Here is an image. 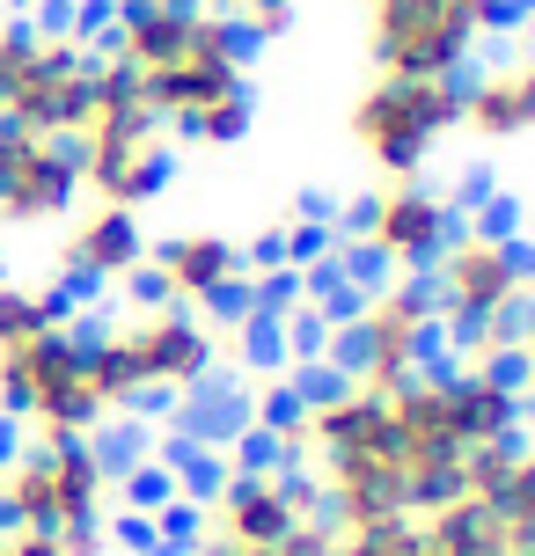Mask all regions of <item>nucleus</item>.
<instances>
[{
  "label": "nucleus",
  "instance_id": "obj_1",
  "mask_svg": "<svg viewBox=\"0 0 535 556\" xmlns=\"http://www.w3.org/2000/svg\"><path fill=\"white\" fill-rule=\"evenodd\" d=\"M147 111L162 117V132H184L191 147H235L257 125L250 96V37L227 23V8H198L184 45L162 66L140 74Z\"/></svg>",
  "mask_w": 535,
  "mask_h": 556
},
{
  "label": "nucleus",
  "instance_id": "obj_2",
  "mask_svg": "<svg viewBox=\"0 0 535 556\" xmlns=\"http://www.w3.org/2000/svg\"><path fill=\"white\" fill-rule=\"evenodd\" d=\"M213 366H221L213 323L170 301H140L125 323L88 337V374H96V395L111 417L140 410L154 395H198L213 381Z\"/></svg>",
  "mask_w": 535,
  "mask_h": 556
},
{
  "label": "nucleus",
  "instance_id": "obj_3",
  "mask_svg": "<svg viewBox=\"0 0 535 556\" xmlns=\"http://www.w3.org/2000/svg\"><path fill=\"white\" fill-rule=\"evenodd\" d=\"M66 147L82 162L88 205L140 213L147 198H162V184H170V132H162V117L147 111L140 74L117 66L111 52H96V88H88V111Z\"/></svg>",
  "mask_w": 535,
  "mask_h": 556
},
{
  "label": "nucleus",
  "instance_id": "obj_4",
  "mask_svg": "<svg viewBox=\"0 0 535 556\" xmlns=\"http://www.w3.org/2000/svg\"><path fill=\"white\" fill-rule=\"evenodd\" d=\"M440 337H448V323L425 293V278H382L345 307V323L331 330V359L345 381L389 395L440 359Z\"/></svg>",
  "mask_w": 535,
  "mask_h": 556
},
{
  "label": "nucleus",
  "instance_id": "obj_5",
  "mask_svg": "<svg viewBox=\"0 0 535 556\" xmlns=\"http://www.w3.org/2000/svg\"><path fill=\"white\" fill-rule=\"evenodd\" d=\"M111 498H117V469L96 440H29L0 462V528L82 534L103 528Z\"/></svg>",
  "mask_w": 535,
  "mask_h": 556
},
{
  "label": "nucleus",
  "instance_id": "obj_6",
  "mask_svg": "<svg viewBox=\"0 0 535 556\" xmlns=\"http://www.w3.org/2000/svg\"><path fill=\"white\" fill-rule=\"evenodd\" d=\"M0 417H15L29 440H96V425L111 410L96 395L88 337L74 323L29 344H0Z\"/></svg>",
  "mask_w": 535,
  "mask_h": 556
},
{
  "label": "nucleus",
  "instance_id": "obj_7",
  "mask_svg": "<svg viewBox=\"0 0 535 556\" xmlns=\"http://www.w3.org/2000/svg\"><path fill=\"white\" fill-rule=\"evenodd\" d=\"M425 293H433L448 330H470V323H492V315H521L535 301V250L499 213L462 220L448 235V250L425 264Z\"/></svg>",
  "mask_w": 535,
  "mask_h": 556
},
{
  "label": "nucleus",
  "instance_id": "obj_8",
  "mask_svg": "<svg viewBox=\"0 0 535 556\" xmlns=\"http://www.w3.org/2000/svg\"><path fill=\"white\" fill-rule=\"evenodd\" d=\"M455 125H462V81H396V74H374L352 96V111H345V139H352V154L374 176H419Z\"/></svg>",
  "mask_w": 535,
  "mask_h": 556
},
{
  "label": "nucleus",
  "instance_id": "obj_9",
  "mask_svg": "<svg viewBox=\"0 0 535 556\" xmlns=\"http://www.w3.org/2000/svg\"><path fill=\"white\" fill-rule=\"evenodd\" d=\"M389 425H396V454H403V483H411V513L462 498V469L477 454V432L462 417L455 366H425L403 389H389Z\"/></svg>",
  "mask_w": 535,
  "mask_h": 556
},
{
  "label": "nucleus",
  "instance_id": "obj_10",
  "mask_svg": "<svg viewBox=\"0 0 535 556\" xmlns=\"http://www.w3.org/2000/svg\"><path fill=\"white\" fill-rule=\"evenodd\" d=\"M366 15V59L396 81H462L492 23L462 0H360Z\"/></svg>",
  "mask_w": 535,
  "mask_h": 556
},
{
  "label": "nucleus",
  "instance_id": "obj_11",
  "mask_svg": "<svg viewBox=\"0 0 535 556\" xmlns=\"http://www.w3.org/2000/svg\"><path fill=\"white\" fill-rule=\"evenodd\" d=\"M88 88H96V45H88V29L29 23V52L15 66L8 96H0V117L8 125H29V132L74 139V125L88 111Z\"/></svg>",
  "mask_w": 535,
  "mask_h": 556
},
{
  "label": "nucleus",
  "instance_id": "obj_12",
  "mask_svg": "<svg viewBox=\"0 0 535 556\" xmlns=\"http://www.w3.org/2000/svg\"><path fill=\"white\" fill-rule=\"evenodd\" d=\"M301 520H315V483L286 462H242L221 469V483L198 498L191 542H279Z\"/></svg>",
  "mask_w": 535,
  "mask_h": 556
},
{
  "label": "nucleus",
  "instance_id": "obj_13",
  "mask_svg": "<svg viewBox=\"0 0 535 556\" xmlns=\"http://www.w3.org/2000/svg\"><path fill=\"white\" fill-rule=\"evenodd\" d=\"M352 227H360V250L374 256V264H389L396 278H425V264L448 250V235L462 227V213H455V198L440 191V184L389 176V184L352 213Z\"/></svg>",
  "mask_w": 535,
  "mask_h": 556
},
{
  "label": "nucleus",
  "instance_id": "obj_14",
  "mask_svg": "<svg viewBox=\"0 0 535 556\" xmlns=\"http://www.w3.org/2000/svg\"><path fill=\"white\" fill-rule=\"evenodd\" d=\"M74 205H82V162H74V147L0 117V227L37 235V227H59Z\"/></svg>",
  "mask_w": 535,
  "mask_h": 556
},
{
  "label": "nucleus",
  "instance_id": "obj_15",
  "mask_svg": "<svg viewBox=\"0 0 535 556\" xmlns=\"http://www.w3.org/2000/svg\"><path fill=\"white\" fill-rule=\"evenodd\" d=\"M125 286H140V301H170V307H235L250 286V256L235 250L213 227H184L170 242H154L147 264Z\"/></svg>",
  "mask_w": 535,
  "mask_h": 556
},
{
  "label": "nucleus",
  "instance_id": "obj_16",
  "mask_svg": "<svg viewBox=\"0 0 535 556\" xmlns=\"http://www.w3.org/2000/svg\"><path fill=\"white\" fill-rule=\"evenodd\" d=\"M147 264L140 213L125 205H74L59 220V286H125Z\"/></svg>",
  "mask_w": 535,
  "mask_h": 556
},
{
  "label": "nucleus",
  "instance_id": "obj_17",
  "mask_svg": "<svg viewBox=\"0 0 535 556\" xmlns=\"http://www.w3.org/2000/svg\"><path fill=\"white\" fill-rule=\"evenodd\" d=\"M462 132H477L484 147H507V139L535 132V52L492 59L462 81Z\"/></svg>",
  "mask_w": 535,
  "mask_h": 556
},
{
  "label": "nucleus",
  "instance_id": "obj_18",
  "mask_svg": "<svg viewBox=\"0 0 535 556\" xmlns=\"http://www.w3.org/2000/svg\"><path fill=\"white\" fill-rule=\"evenodd\" d=\"M419 528H425V556H507L513 549V528L499 520V505L470 498V491L419 513Z\"/></svg>",
  "mask_w": 535,
  "mask_h": 556
},
{
  "label": "nucleus",
  "instance_id": "obj_19",
  "mask_svg": "<svg viewBox=\"0 0 535 556\" xmlns=\"http://www.w3.org/2000/svg\"><path fill=\"white\" fill-rule=\"evenodd\" d=\"M59 323H74V286H0V344H29Z\"/></svg>",
  "mask_w": 535,
  "mask_h": 556
},
{
  "label": "nucleus",
  "instance_id": "obj_20",
  "mask_svg": "<svg viewBox=\"0 0 535 556\" xmlns=\"http://www.w3.org/2000/svg\"><path fill=\"white\" fill-rule=\"evenodd\" d=\"M338 534V528H331ZM331 556H425V528L419 520H374V528H345L331 542Z\"/></svg>",
  "mask_w": 535,
  "mask_h": 556
},
{
  "label": "nucleus",
  "instance_id": "obj_21",
  "mask_svg": "<svg viewBox=\"0 0 535 556\" xmlns=\"http://www.w3.org/2000/svg\"><path fill=\"white\" fill-rule=\"evenodd\" d=\"M331 520L315 513V520H301L294 534H279V542H198V556H331Z\"/></svg>",
  "mask_w": 535,
  "mask_h": 556
},
{
  "label": "nucleus",
  "instance_id": "obj_22",
  "mask_svg": "<svg viewBox=\"0 0 535 556\" xmlns=\"http://www.w3.org/2000/svg\"><path fill=\"white\" fill-rule=\"evenodd\" d=\"M227 23L242 29L250 45H272V37H286L294 29V0H221Z\"/></svg>",
  "mask_w": 535,
  "mask_h": 556
},
{
  "label": "nucleus",
  "instance_id": "obj_23",
  "mask_svg": "<svg viewBox=\"0 0 535 556\" xmlns=\"http://www.w3.org/2000/svg\"><path fill=\"white\" fill-rule=\"evenodd\" d=\"M125 498H133V513H162L176 498V476L170 469H133L125 476Z\"/></svg>",
  "mask_w": 535,
  "mask_h": 556
},
{
  "label": "nucleus",
  "instance_id": "obj_24",
  "mask_svg": "<svg viewBox=\"0 0 535 556\" xmlns=\"http://www.w3.org/2000/svg\"><path fill=\"white\" fill-rule=\"evenodd\" d=\"M0 556H74L66 534H37V528H0Z\"/></svg>",
  "mask_w": 535,
  "mask_h": 556
},
{
  "label": "nucleus",
  "instance_id": "obj_25",
  "mask_svg": "<svg viewBox=\"0 0 535 556\" xmlns=\"http://www.w3.org/2000/svg\"><path fill=\"white\" fill-rule=\"evenodd\" d=\"M286 337H294V352H301V359H309V352H323V344H331V330H323V323H315V307H294V315H286Z\"/></svg>",
  "mask_w": 535,
  "mask_h": 556
},
{
  "label": "nucleus",
  "instance_id": "obj_26",
  "mask_svg": "<svg viewBox=\"0 0 535 556\" xmlns=\"http://www.w3.org/2000/svg\"><path fill=\"white\" fill-rule=\"evenodd\" d=\"M513 366H521V374H513V381H521V389L535 395V301L521 307V344H513Z\"/></svg>",
  "mask_w": 535,
  "mask_h": 556
},
{
  "label": "nucleus",
  "instance_id": "obj_27",
  "mask_svg": "<svg viewBox=\"0 0 535 556\" xmlns=\"http://www.w3.org/2000/svg\"><path fill=\"white\" fill-rule=\"evenodd\" d=\"M462 8H477V15H484V23H492V29H507V23H513V8H521V0H462Z\"/></svg>",
  "mask_w": 535,
  "mask_h": 556
},
{
  "label": "nucleus",
  "instance_id": "obj_28",
  "mask_svg": "<svg viewBox=\"0 0 535 556\" xmlns=\"http://www.w3.org/2000/svg\"><path fill=\"white\" fill-rule=\"evenodd\" d=\"M162 8H221V0H162Z\"/></svg>",
  "mask_w": 535,
  "mask_h": 556
},
{
  "label": "nucleus",
  "instance_id": "obj_29",
  "mask_svg": "<svg viewBox=\"0 0 535 556\" xmlns=\"http://www.w3.org/2000/svg\"><path fill=\"white\" fill-rule=\"evenodd\" d=\"M507 556H535V542H513V549H507Z\"/></svg>",
  "mask_w": 535,
  "mask_h": 556
},
{
  "label": "nucleus",
  "instance_id": "obj_30",
  "mask_svg": "<svg viewBox=\"0 0 535 556\" xmlns=\"http://www.w3.org/2000/svg\"><path fill=\"white\" fill-rule=\"evenodd\" d=\"M0 286H8V250H0Z\"/></svg>",
  "mask_w": 535,
  "mask_h": 556
}]
</instances>
